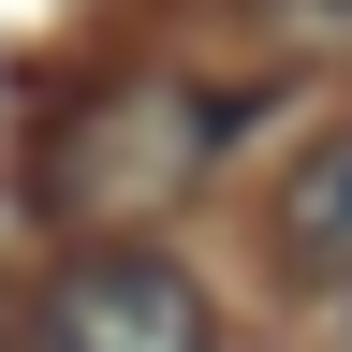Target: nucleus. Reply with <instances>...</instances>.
I'll use <instances>...</instances> for the list:
<instances>
[{
    "label": "nucleus",
    "instance_id": "f257e3e1",
    "mask_svg": "<svg viewBox=\"0 0 352 352\" xmlns=\"http://www.w3.org/2000/svg\"><path fill=\"white\" fill-rule=\"evenodd\" d=\"M30 352H220V338H206V294L162 250H74L30 308Z\"/></svg>",
    "mask_w": 352,
    "mask_h": 352
},
{
    "label": "nucleus",
    "instance_id": "20e7f679",
    "mask_svg": "<svg viewBox=\"0 0 352 352\" xmlns=\"http://www.w3.org/2000/svg\"><path fill=\"white\" fill-rule=\"evenodd\" d=\"M338 352H352V323H338Z\"/></svg>",
    "mask_w": 352,
    "mask_h": 352
},
{
    "label": "nucleus",
    "instance_id": "f03ea898",
    "mask_svg": "<svg viewBox=\"0 0 352 352\" xmlns=\"http://www.w3.org/2000/svg\"><path fill=\"white\" fill-rule=\"evenodd\" d=\"M279 250L308 279H352V132H323V147L279 176Z\"/></svg>",
    "mask_w": 352,
    "mask_h": 352
},
{
    "label": "nucleus",
    "instance_id": "7ed1b4c3",
    "mask_svg": "<svg viewBox=\"0 0 352 352\" xmlns=\"http://www.w3.org/2000/svg\"><path fill=\"white\" fill-rule=\"evenodd\" d=\"M264 15H294V30H352V0H264Z\"/></svg>",
    "mask_w": 352,
    "mask_h": 352
}]
</instances>
